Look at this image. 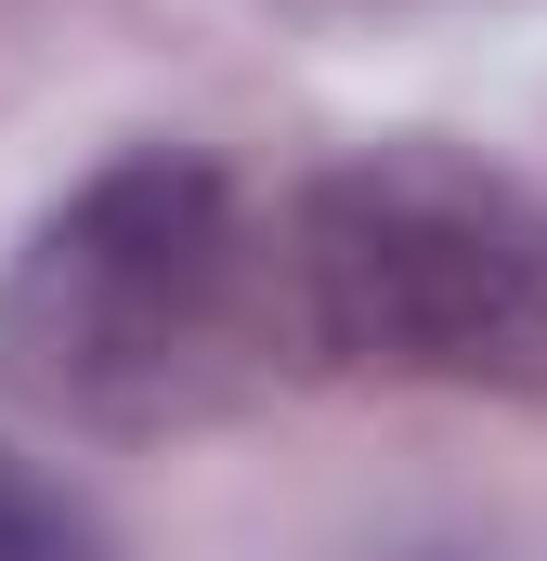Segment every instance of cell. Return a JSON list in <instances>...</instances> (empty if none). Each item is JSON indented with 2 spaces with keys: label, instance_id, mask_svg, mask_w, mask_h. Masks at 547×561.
<instances>
[{
  "label": "cell",
  "instance_id": "6da1fadb",
  "mask_svg": "<svg viewBox=\"0 0 547 561\" xmlns=\"http://www.w3.org/2000/svg\"><path fill=\"white\" fill-rule=\"evenodd\" d=\"M287 353L274 209L209 144H131L66 183L0 262V392L92 444H183L248 419Z\"/></svg>",
  "mask_w": 547,
  "mask_h": 561
},
{
  "label": "cell",
  "instance_id": "7a4b0ae2",
  "mask_svg": "<svg viewBox=\"0 0 547 561\" xmlns=\"http://www.w3.org/2000/svg\"><path fill=\"white\" fill-rule=\"evenodd\" d=\"M300 379L547 405V196L469 144H352L274 196Z\"/></svg>",
  "mask_w": 547,
  "mask_h": 561
},
{
  "label": "cell",
  "instance_id": "3957f363",
  "mask_svg": "<svg viewBox=\"0 0 547 561\" xmlns=\"http://www.w3.org/2000/svg\"><path fill=\"white\" fill-rule=\"evenodd\" d=\"M0 561H118V536H105V510L66 470H39L26 444H0Z\"/></svg>",
  "mask_w": 547,
  "mask_h": 561
}]
</instances>
